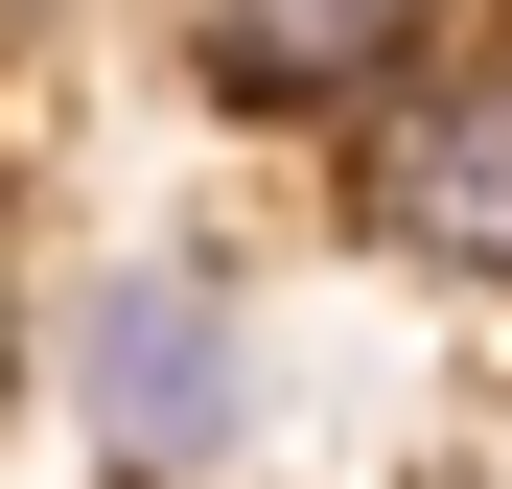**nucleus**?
Returning <instances> with one entry per match:
<instances>
[{
  "label": "nucleus",
  "mask_w": 512,
  "mask_h": 489,
  "mask_svg": "<svg viewBox=\"0 0 512 489\" xmlns=\"http://www.w3.org/2000/svg\"><path fill=\"white\" fill-rule=\"evenodd\" d=\"M350 233L396 280L512 303V47H419L396 94L350 117Z\"/></svg>",
  "instance_id": "f03ea898"
},
{
  "label": "nucleus",
  "mask_w": 512,
  "mask_h": 489,
  "mask_svg": "<svg viewBox=\"0 0 512 489\" xmlns=\"http://www.w3.org/2000/svg\"><path fill=\"white\" fill-rule=\"evenodd\" d=\"M163 47H187V94L210 117H373L419 47H443V0H163Z\"/></svg>",
  "instance_id": "7ed1b4c3"
},
{
  "label": "nucleus",
  "mask_w": 512,
  "mask_h": 489,
  "mask_svg": "<svg viewBox=\"0 0 512 489\" xmlns=\"http://www.w3.org/2000/svg\"><path fill=\"white\" fill-rule=\"evenodd\" d=\"M70 420H94L117 489H210L256 443V326L210 257H117L94 303H70Z\"/></svg>",
  "instance_id": "f257e3e1"
}]
</instances>
